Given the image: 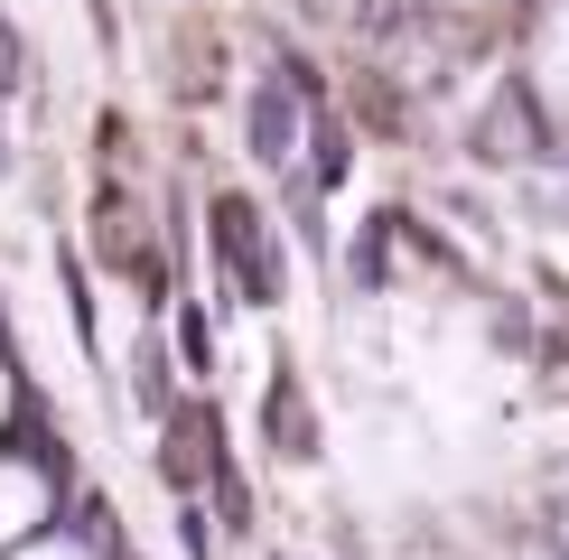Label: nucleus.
I'll return each instance as SVG.
<instances>
[{
    "instance_id": "nucleus-1",
    "label": "nucleus",
    "mask_w": 569,
    "mask_h": 560,
    "mask_svg": "<svg viewBox=\"0 0 569 560\" xmlns=\"http://www.w3.org/2000/svg\"><path fill=\"white\" fill-rule=\"evenodd\" d=\"M216 252L233 262V290L243 299H271V243H262V206L252 197H216Z\"/></svg>"
},
{
    "instance_id": "nucleus-2",
    "label": "nucleus",
    "mask_w": 569,
    "mask_h": 560,
    "mask_svg": "<svg viewBox=\"0 0 569 560\" xmlns=\"http://www.w3.org/2000/svg\"><path fill=\"white\" fill-rule=\"evenodd\" d=\"M290 131H299V93L290 84H262V103H252V150L290 159Z\"/></svg>"
},
{
    "instance_id": "nucleus-4",
    "label": "nucleus",
    "mask_w": 569,
    "mask_h": 560,
    "mask_svg": "<svg viewBox=\"0 0 569 560\" xmlns=\"http://www.w3.org/2000/svg\"><path fill=\"white\" fill-rule=\"evenodd\" d=\"M560 542H569V513H560Z\"/></svg>"
},
{
    "instance_id": "nucleus-3",
    "label": "nucleus",
    "mask_w": 569,
    "mask_h": 560,
    "mask_svg": "<svg viewBox=\"0 0 569 560\" xmlns=\"http://www.w3.org/2000/svg\"><path fill=\"white\" fill-rule=\"evenodd\" d=\"M271 439H280V458H318V420H308L299 383H271Z\"/></svg>"
}]
</instances>
